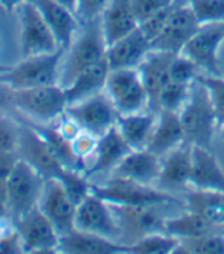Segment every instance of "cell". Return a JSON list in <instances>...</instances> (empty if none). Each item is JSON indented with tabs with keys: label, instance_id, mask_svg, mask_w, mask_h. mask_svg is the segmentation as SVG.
<instances>
[{
	"label": "cell",
	"instance_id": "obj_23",
	"mask_svg": "<svg viewBox=\"0 0 224 254\" xmlns=\"http://www.w3.org/2000/svg\"><path fill=\"white\" fill-rule=\"evenodd\" d=\"M111 68L106 61V57L103 61L88 66L82 72H79L76 79H74L68 86L65 88V94L68 100V107L74 105L86 97H91L94 94L101 93L104 86H106V79Z\"/></svg>",
	"mask_w": 224,
	"mask_h": 254
},
{
	"label": "cell",
	"instance_id": "obj_31",
	"mask_svg": "<svg viewBox=\"0 0 224 254\" xmlns=\"http://www.w3.org/2000/svg\"><path fill=\"white\" fill-rule=\"evenodd\" d=\"M180 239L169 236L168 233H152L128 244V253L132 254H174Z\"/></svg>",
	"mask_w": 224,
	"mask_h": 254
},
{
	"label": "cell",
	"instance_id": "obj_30",
	"mask_svg": "<svg viewBox=\"0 0 224 254\" xmlns=\"http://www.w3.org/2000/svg\"><path fill=\"white\" fill-rule=\"evenodd\" d=\"M33 127L40 132V136L45 139V142L49 145L51 151L54 153L57 160L62 163L63 168L79 170L85 173L86 165H85V162L79 159L76 151H74L72 140L63 136V134L57 129V127H37V125H33Z\"/></svg>",
	"mask_w": 224,
	"mask_h": 254
},
{
	"label": "cell",
	"instance_id": "obj_33",
	"mask_svg": "<svg viewBox=\"0 0 224 254\" xmlns=\"http://www.w3.org/2000/svg\"><path fill=\"white\" fill-rule=\"evenodd\" d=\"M138 68H120L111 69L106 79V94L111 97L112 102L120 99L125 93H128L132 86H135L140 82Z\"/></svg>",
	"mask_w": 224,
	"mask_h": 254
},
{
	"label": "cell",
	"instance_id": "obj_27",
	"mask_svg": "<svg viewBox=\"0 0 224 254\" xmlns=\"http://www.w3.org/2000/svg\"><path fill=\"white\" fill-rule=\"evenodd\" d=\"M155 124L157 117L154 113L137 111L118 116L117 128L131 149H144L151 140Z\"/></svg>",
	"mask_w": 224,
	"mask_h": 254
},
{
	"label": "cell",
	"instance_id": "obj_15",
	"mask_svg": "<svg viewBox=\"0 0 224 254\" xmlns=\"http://www.w3.org/2000/svg\"><path fill=\"white\" fill-rule=\"evenodd\" d=\"M158 206L160 205H137L112 208L118 213L122 233L135 242L143 236L164 231V219L160 214Z\"/></svg>",
	"mask_w": 224,
	"mask_h": 254
},
{
	"label": "cell",
	"instance_id": "obj_50",
	"mask_svg": "<svg viewBox=\"0 0 224 254\" xmlns=\"http://www.w3.org/2000/svg\"><path fill=\"white\" fill-rule=\"evenodd\" d=\"M9 213H8V203H6V197L0 196V220L8 217Z\"/></svg>",
	"mask_w": 224,
	"mask_h": 254
},
{
	"label": "cell",
	"instance_id": "obj_32",
	"mask_svg": "<svg viewBox=\"0 0 224 254\" xmlns=\"http://www.w3.org/2000/svg\"><path fill=\"white\" fill-rule=\"evenodd\" d=\"M88 179L89 177H86L83 171L63 168L60 176L57 177V181L65 188L71 202L79 206L88 196L92 194V185L89 184Z\"/></svg>",
	"mask_w": 224,
	"mask_h": 254
},
{
	"label": "cell",
	"instance_id": "obj_45",
	"mask_svg": "<svg viewBox=\"0 0 224 254\" xmlns=\"http://www.w3.org/2000/svg\"><path fill=\"white\" fill-rule=\"evenodd\" d=\"M23 251L22 237L14 225V228L0 234V254H19Z\"/></svg>",
	"mask_w": 224,
	"mask_h": 254
},
{
	"label": "cell",
	"instance_id": "obj_17",
	"mask_svg": "<svg viewBox=\"0 0 224 254\" xmlns=\"http://www.w3.org/2000/svg\"><path fill=\"white\" fill-rule=\"evenodd\" d=\"M189 184L195 190L224 192V171L211 148L192 146V173Z\"/></svg>",
	"mask_w": 224,
	"mask_h": 254
},
{
	"label": "cell",
	"instance_id": "obj_53",
	"mask_svg": "<svg viewBox=\"0 0 224 254\" xmlns=\"http://www.w3.org/2000/svg\"><path fill=\"white\" fill-rule=\"evenodd\" d=\"M220 132H221V137H223V140H224V124L220 127Z\"/></svg>",
	"mask_w": 224,
	"mask_h": 254
},
{
	"label": "cell",
	"instance_id": "obj_43",
	"mask_svg": "<svg viewBox=\"0 0 224 254\" xmlns=\"http://www.w3.org/2000/svg\"><path fill=\"white\" fill-rule=\"evenodd\" d=\"M131 2H132L134 14H135L137 22L140 25L141 22L154 16L155 12H158L164 6L174 3L175 0H131Z\"/></svg>",
	"mask_w": 224,
	"mask_h": 254
},
{
	"label": "cell",
	"instance_id": "obj_49",
	"mask_svg": "<svg viewBox=\"0 0 224 254\" xmlns=\"http://www.w3.org/2000/svg\"><path fill=\"white\" fill-rule=\"evenodd\" d=\"M26 2H31V0H0V6H2L6 12H12L14 9L22 6Z\"/></svg>",
	"mask_w": 224,
	"mask_h": 254
},
{
	"label": "cell",
	"instance_id": "obj_42",
	"mask_svg": "<svg viewBox=\"0 0 224 254\" xmlns=\"http://www.w3.org/2000/svg\"><path fill=\"white\" fill-rule=\"evenodd\" d=\"M20 127L5 117H0V151L17 153Z\"/></svg>",
	"mask_w": 224,
	"mask_h": 254
},
{
	"label": "cell",
	"instance_id": "obj_4",
	"mask_svg": "<svg viewBox=\"0 0 224 254\" xmlns=\"http://www.w3.org/2000/svg\"><path fill=\"white\" fill-rule=\"evenodd\" d=\"M45 179L25 160L19 157L6 185L8 213L12 220H17L33 208L39 206Z\"/></svg>",
	"mask_w": 224,
	"mask_h": 254
},
{
	"label": "cell",
	"instance_id": "obj_7",
	"mask_svg": "<svg viewBox=\"0 0 224 254\" xmlns=\"http://www.w3.org/2000/svg\"><path fill=\"white\" fill-rule=\"evenodd\" d=\"M65 114L74 119L83 131L91 132L97 137L115 127L120 116L111 97L101 93L69 105Z\"/></svg>",
	"mask_w": 224,
	"mask_h": 254
},
{
	"label": "cell",
	"instance_id": "obj_1",
	"mask_svg": "<svg viewBox=\"0 0 224 254\" xmlns=\"http://www.w3.org/2000/svg\"><path fill=\"white\" fill-rule=\"evenodd\" d=\"M178 114L184 129V140L197 146L211 148L218 122L207 89L200 82L192 83L189 99Z\"/></svg>",
	"mask_w": 224,
	"mask_h": 254
},
{
	"label": "cell",
	"instance_id": "obj_52",
	"mask_svg": "<svg viewBox=\"0 0 224 254\" xmlns=\"http://www.w3.org/2000/svg\"><path fill=\"white\" fill-rule=\"evenodd\" d=\"M9 69V66H5V65H0V74L2 72H5V71H8Z\"/></svg>",
	"mask_w": 224,
	"mask_h": 254
},
{
	"label": "cell",
	"instance_id": "obj_25",
	"mask_svg": "<svg viewBox=\"0 0 224 254\" xmlns=\"http://www.w3.org/2000/svg\"><path fill=\"white\" fill-rule=\"evenodd\" d=\"M184 142V129L180 114L175 111H160V119L155 124L147 149L157 156L169 154L172 149Z\"/></svg>",
	"mask_w": 224,
	"mask_h": 254
},
{
	"label": "cell",
	"instance_id": "obj_46",
	"mask_svg": "<svg viewBox=\"0 0 224 254\" xmlns=\"http://www.w3.org/2000/svg\"><path fill=\"white\" fill-rule=\"evenodd\" d=\"M19 160L17 153H2L0 151V196L6 197V185L8 179L16 167V162Z\"/></svg>",
	"mask_w": 224,
	"mask_h": 254
},
{
	"label": "cell",
	"instance_id": "obj_29",
	"mask_svg": "<svg viewBox=\"0 0 224 254\" xmlns=\"http://www.w3.org/2000/svg\"><path fill=\"white\" fill-rule=\"evenodd\" d=\"M186 208L206 217L215 227L224 225V192L193 190L186 194Z\"/></svg>",
	"mask_w": 224,
	"mask_h": 254
},
{
	"label": "cell",
	"instance_id": "obj_8",
	"mask_svg": "<svg viewBox=\"0 0 224 254\" xmlns=\"http://www.w3.org/2000/svg\"><path fill=\"white\" fill-rule=\"evenodd\" d=\"M58 48L52 31L33 0L23 3L20 6V50L23 57L49 54Z\"/></svg>",
	"mask_w": 224,
	"mask_h": 254
},
{
	"label": "cell",
	"instance_id": "obj_6",
	"mask_svg": "<svg viewBox=\"0 0 224 254\" xmlns=\"http://www.w3.org/2000/svg\"><path fill=\"white\" fill-rule=\"evenodd\" d=\"M12 103L22 113L42 122H51L65 114L68 100L62 85H48L28 89H14Z\"/></svg>",
	"mask_w": 224,
	"mask_h": 254
},
{
	"label": "cell",
	"instance_id": "obj_48",
	"mask_svg": "<svg viewBox=\"0 0 224 254\" xmlns=\"http://www.w3.org/2000/svg\"><path fill=\"white\" fill-rule=\"evenodd\" d=\"M9 103H12V89L3 83H0V113H2Z\"/></svg>",
	"mask_w": 224,
	"mask_h": 254
},
{
	"label": "cell",
	"instance_id": "obj_26",
	"mask_svg": "<svg viewBox=\"0 0 224 254\" xmlns=\"http://www.w3.org/2000/svg\"><path fill=\"white\" fill-rule=\"evenodd\" d=\"M192 143L183 142L169 153L161 165L158 182L168 188H180L189 184L192 173Z\"/></svg>",
	"mask_w": 224,
	"mask_h": 254
},
{
	"label": "cell",
	"instance_id": "obj_51",
	"mask_svg": "<svg viewBox=\"0 0 224 254\" xmlns=\"http://www.w3.org/2000/svg\"><path fill=\"white\" fill-rule=\"evenodd\" d=\"M58 3H62V5H65L66 8H69L71 11H74L76 9V0H57Z\"/></svg>",
	"mask_w": 224,
	"mask_h": 254
},
{
	"label": "cell",
	"instance_id": "obj_18",
	"mask_svg": "<svg viewBox=\"0 0 224 254\" xmlns=\"http://www.w3.org/2000/svg\"><path fill=\"white\" fill-rule=\"evenodd\" d=\"M161 157L144 149H132V151L118 163L112 171L117 177L131 179L143 185H152L161 174Z\"/></svg>",
	"mask_w": 224,
	"mask_h": 254
},
{
	"label": "cell",
	"instance_id": "obj_39",
	"mask_svg": "<svg viewBox=\"0 0 224 254\" xmlns=\"http://www.w3.org/2000/svg\"><path fill=\"white\" fill-rule=\"evenodd\" d=\"M198 66L183 54H177L169 68V80L177 83L192 85L198 76Z\"/></svg>",
	"mask_w": 224,
	"mask_h": 254
},
{
	"label": "cell",
	"instance_id": "obj_3",
	"mask_svg": "<svg viewBox=\"0 0 224 254\" xmlns=\"http://www.w3.org/2000/svg\"><path fill=\"white\" fill-rule=\"evenodd\" d=\"M92 194L106 202L109 206H137V205H166L177 203L178 199L171 194L158 191L151 185L134 182L131 179L114 176L106 185H92Z\"/></svg>",
	"mask_w": 224,
	"mask_h": 254
},
{
	"label": "cell",
	"instance_id": "obj_44",
	"mask_svg": "<svg viewBox=\"0 0 224 254\" xmlns=\"http://www.w3.org/2000/svg\"><path fill=\"white\" fill-rule=\"evenodd\" d=\"M97 140L98 137L94 136V134L88 132V131H80L76 137L72 139V146H74V151L79 156V159L82 162H85V159L88 156H91L95 153V148H97Z\"/></svg>",
	"mask_w": 224,
	"mask_h": 254
},
{
	"label": "cell",
	"instance_id": "obj_34",
	"mask_svg": "<svg viewBox=\"0 0 224 254\" xmlns=\"http://www.w3.org/2000/svg\"><path fill=\"white\" fill-rule=\"evenodd\" d=\"M187 253V254H224V236L209 233L197 239H186L180 241L174 254Z\"/></svg>",
	"mask_w": 224,
	"mask_h": 254
},
{
	"label": "cell",
	"instance_id": "obj_22",
	"mask_svg": "<svg viewBox=\"0 0 224 254\" xmlns=\"http://www.w3.org/2000/svg\"><path fill=\"white\" fill-rule=\"evenodd\" d=\"M39 8L42 17L52 31L58 47L65 51L72 45L74 33L77 29V16L76 12L58 3L57 0H33Z\"/></svg>",
	"mask_w": 224,
	"mask_h": 254
},
{
	"label": "cell",
	"instance_id": "obj_14",
	"mask_svg": "<svg viewBox=\"0 0 224 254\" xmlns=\"http://www.w3.org/2000/svg\"><path fill=\"white\" fill-rule=\"evenodd\" d=\"M76 228L109 239H115L122 233L120 227L117 225L115 219L112 217L109 205L97 197L95 194L88 196L77 206Z\"/></svg>",
	"mask_w": 224,
	"mask_h": 254
},
{
	"label": "cell",
	"instance_id": "obj_2",
	"mask_svg": "<svg viewBox=\"0 0 224 254\" xmlns=\"http://www.w3.org/2000/svg\"><path fill=\"white\" fill-rule=\"evenodd\" d=\"M65 54L63 48H58L49 54L23 57L16 66L0 74V83L14 89H28L58 83V66Z\"/></svg>",
	"mask_w": 224,
	"mask_h": 254
},
{
	"label": "cell",
	"instance_id": "obj_37",
	"mask_svg": "<svg viewBox=\"0 0 224 254\" xmlns=\"http://www.w3.org/2000/svg\"><path fill=\"white\" fill-rule=\"evenodd\" d=\"M195 80L200 82L207 89L209 97H211V102H212L214 110H215L218 128H220L224 124V77L211 76V74H209L207 77L197 76Z\"/></svg>",
	"mask_w": 224,
	"mask_h": 254
},
{
	"label": "cell",
	"instance_id": "obj_21",
	"mask_svg": "<svg viewBox=\"0 0 224 254\" xmlns=\"http://www.w3.org/2000/svg\"><path fill=\"white\" fill-rule=\"evenodd\" d=\"M132 151L131 146L126 143L123 136L118 131L117 125L112 127L109 131L98 137L97 148H95V160L89 168L85 170V176L91 177L94 174L114 171L115 167L120 163L129 153Z\"/></svg>",
	"mask_w": 224,
	"mask_h": 254
},
{
	"label": "cell",
	"instance_id": "obj_28",
	"mask_svg": "<svg viewBox=\"0 0 224 254\" xmlns=\"http://www.w3.org/2000/svg\"><path fill=\"white\" fill-rule=\"evenodd\" d=\"M214 231H217V227L214 223H211L201 214L190 210L178 217L164 219V233L180 239V241L197 239Z\"/></svg>",
	"mask_w": 224,
	"mask_h": 254
},
{
	"label": "cell",
	"instance_id": "obj_20",
	"mask_svg": "<svg viewBox=\"0 0 224 254\" xmlns=\"http://www.w3.org/2000/svg\"><path fill=\"white\" fill-rule=\"evenodd\" d=\"M177 54L151 50L144 61L138 65L141 83L149 97V107L157 110V99L163 86L169 82V68Z\"/></svg>",
	"mask_w": 224,
	"mask_h": 254
},
{
	"label": "cell",
	"instance_id": "obj_9",
	"mask_svg": "<svg viewBox=\"0 0 224 254\" xmlns=\"http://www.w3.org/2000/svg\"><path fill=\"white\" fill-rule=\"evenodd\" d=\"M224 40V22L201 25L198 31L190 37L180 54L207 71L211 76H221L218 48Z\"/></svg>",
	"mask_w": 224,
	"mask_h": 254
},
{
	"label": "cell",
	"instance_id": "obj_5",
	"mask_svg": "<svg viewBox=\"0 0 224 254\" xmlns=\"http://www.w3.org/2000/svg\"><path fill=\"white\" fill-rule=\"evenodd\" d=\"M108 43L103 34L101 19L86 23L82 36L69 47L68 61L62 74V86H68L79 72L106 57Z\"/></svg>",
	"mask_w": 224,
	"mask_h": 254
},
{
	"label": "cell",
	"instance_id": "obj_36",
	"mask_svg": "<svg viewBox=\"0 0 224 254\" xmlns=\"http://www.w3.org/2000/svg\"><path fill=\"white\" fill-rule=\"evenodd\" d=\"M198 25L224 22V0H187Z\"/></svg>",
	"mask_w": 224,
	"mask_h": 254
},
{
	"label": "cell",
	"instance_id": "obj_41",
	"mask_svg": "<svg viewBox=\"0 0 224 254\" xmlns=\"http://www.w3.org/2000/svg\"><path fill=\"white\" fill-rule=\"evenodd\" d=\"M111 0H76V16L88 23L97 19H101L103 12L106 11V8L109 6Z\"/></svg>",
	"mask_w": 224,
	"mask_h": 254
},
{
	"label": "cell",
	"instance_id": "obj_13",
	"mask_svg": "<svg viewBox=\"0 0 224 254\" xmlns=\"http://www.w3.org/2000/svg\"><path fill=\"white\" fill-rule=\"evenodd\" d=\"M39 208L46 216L58 234H66L76 228L77 206L71 202L62 184L57 179L45 181Z\"/></svg>",
	"mask_w": 224,
	"mask_h": 254
},
{
	"label": "cell",
	"instance_id": "obj_35",
	"mask_svg": "<svg viewBox=\"0 0 224 254\" xmlns=\"http://www.w3.org/2000/svg\"><path fill=\"white\" fill-rule=\"evenodd\" d=\"M190 86L184 83H177L169 80L158 94L157 99V110L160 111H175L180 113V110L184 107V103L189 99Z\"/></svg>",
	"mask_w": 224,
	"mask_h": 254
},
{
	"label": "cell",
	"instance_id": "obj_38",
	"mask_svg": "<svg viewBox=\"0 0 224 254\" xmlns=\"http://www.w3.org/2000/svg\"><path fill=\"white\" fill-rule=\"evenodd\" d=\"M114 105L120 114H131V113L143 111V108L146 105H149V97H147V93H146L141 80L135 86H132L120 99H117L114 102Z\"/></svg>",
	"mask_w": 224,
	"mask_h": 254
},
{
	"label": "cell",
	"instance_id": "obj_19",
	"mask_svg": "<svg viewBox=\"0 0 224 254\" xmlns=\"http://www.w3.org/2000/svg\"><path fill=\"white\" fill-rule=\"evenodd\" d=\"M57 251L66 254H118L128 253V247L114 242L109 237L74 228L60 236Z\"/></svg>",
	"mask_w": 224,
	"mask_h": 254
},
{
	"label": "cell",
	"instance_id": "obj_40",
	"mask_svg": "<svg viewBox=\"0 0 224 254\" xmlns=\"http://www.w3.org/2000/svg\"><path fill=\"white\" fill-rule=\"evenodd\" d=\"M177 3H178V0H175L174 3H171L168 6H164L163 9H160L158 12H155L154 16H151L149 19H146L144 22H141L138 25V28L141 29V33L147 37L149 42H152L163 31V29H164V26H166L168 20L172 16V12H174Z\"/></svg>",
	"mask_w": 224,
	"mask_h": 254
},
{
	"label": "cell",
	"instance_id": "obj_11",
	"mask_svg": "<svg viewBox=\"0 0 224 254\" xmlns=\"http://www.w3.org/2000/svg\"><path fill=\"white\" fill-rule=\"evenodd\" d=\"M198 22L187 3V0H178V3L163 31L151 42V50L180 54L190 37L198 31Z\"/></svg>",
	"mask_w": 224,
	"mask_h": 254
},
{
	"label": "cell",
	"instance_id": "obj_10",
	"mask_svg": "<svg viewBox=\"0 0 224 254\" xmlns=\"http://www.w3.org/2000/svg\"><path fill=\"white\" fill-rule=\"evenodd\" d=\"M17 154L28 165H31L45 181L57 179L63 171L62 163L57 160L49 145L33 125H22L19 129Z\"/></svg>",
	"mask_w": 224,
	"mask_h": 254
},
{
	"label": "cell",
	"instance_id": "obj_12",
	"mask_svg": "<svg viewBox=\"0 0 224 254\" xmlns=\"http://www.w3.org/2000/svg\"><path fill=\"white\" fill-rule=\"evenodd\" d=\"M14 225L22 237L25 253H57L60 234L39 206L14 220Z\"/></svg>",
	"mask_w": 224,
	"mask_h": 254
},
{
	"label": "cell",
	"instance_id": "obj_24",
	"mask_svg": "<svg viewBox=\"0 0 224 254\" xmlns=\"http://www.w3.org/2000/svg\"><path fill=\"white\" fill-rule=\"evenodd\" d=\"M101 26L108 47L132 33L138 26V22L131 0H111L101 16Z\"/></svg>",
	"mask_w": 224,
	"mask_h": 254
},
{
	"label": "cell",
	"instance_id": "obj_47",
	"mask_svg": "<svg viewBox=\"0 0 224 254\" xmlns=\"http://www.w3.org/2000/svg\"><path fill=\"white\" fill-rule=\"evenodd\" d=\"M57 129L60 131L63 136H66L68 139H71V140L82 131V128L77 125V122L74 121V119H71L68 114H66V117L62 119V122L57 125Z\"/></svg>",
	"mask_w": 224,
	"mask_h": 254
},
{
	"label": "cell",
	"instance_id": "obj_16",
	"mask_svg": "<svg viewBox=\"0 0 224 254\" xmlns=\"http://www.w3.org/2000/svg\"><path fill=\"white\" fill-rule=\"evenodd\" d=\"M149 53H151V42L137 26L123 39L109 45L106 51V61L111 69L138 68Z\"/></svg>",
	"mask_w": 224,
	"mask_h": 254
}]
</instances>
